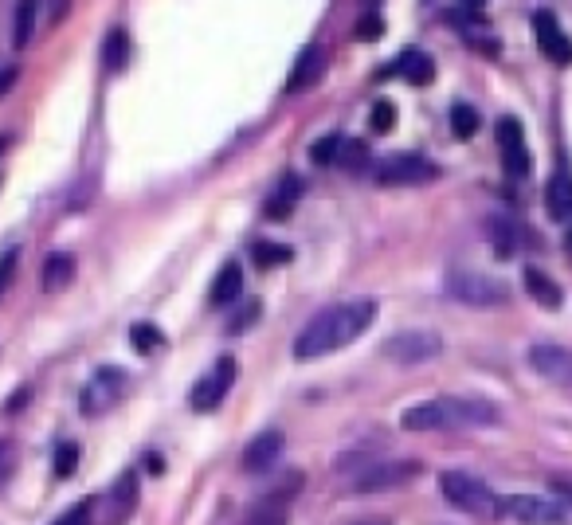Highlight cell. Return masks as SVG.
I'll return each mask as SVG.
<instances>
[{
  "instance_id": "obj_1",
  "label": "cell",
  "mask_w": 572,
  "mask_h": 525,
  "mask_svg": "<svg viewBox=\"0 0 572 525\" xmlns=\"http://www.w3.org/2000/svg\"><path fill=\"white\" fill-rule=\"evenodd\" d=\"M377 314V302L373 298H345V302H334L326 306L318 318H310L302 326V334L294 341V357L298 361H318L326 353H334L341 345L357 341V337L369 330Z\"/></svg>"
},
{
  "instance_id": "obj_2",
  "label": "cell",
  "mask_w": 572,
  "mask_h": 525,
  "mask_svg": "<svg viewBox=\"0 0 572 525\" xmlns=\"http://www.w3.org/2000/svg\"><path fill=\"white\" fill-rule=\"evenodd\" d=\"M502 412L498 404L482 400V396H439L424 400L416 408H408L400 416L404 431H439V428H498Z\"/></svg>"
},
{
  "instance_id": "obj_3",
  "label": "cell",
  "mask_w": 572,
  "mask_h": 525,
  "mask_svg": "<svg viewBox=\"0 0 572 525\" xmlns=\"http://www.w3.org/2000/svg\"><path fill=\"white\" fill-rule=\"evenodd\" d=\"M439 490L443 498L463 510V514H475V518H498V498L490 494V486L482 478L467 475V471H443L439 475Z\"/></svg>"
},
{
  "instance_id": "obj_4",
  "label": "cell",
  "mask_w": 572,
  "mask_h": 525,
  "mask_svg": "<svg viewBox=\"0 0 572 525\" xmlns=\"http://www.w3.org/2000/svg\"><path fill=\"white\" fill-rule=\"evenodd\" d=\"M447 294L451 298H459L463 306H482V310H490V306H502L506 298H510V290L502 279H494V275H482L475 267H455V271H447Z\"/></svg>"
},
{
  "instance_id": "obj_5",
  "label": "cell",
  "mask_w": 572,
  "mask_h": 525,
  "mask_svg": "<svg viewBox=\"0 0 572 525\" xmlns=\"http://www.w3.org/2000/svg\"><path fill=\"white\" fill-rule=\"evenodd\" d=\"M498 518H514L522 525H561L569 518V510L553 498H537V494H510L498 498Z\"/></svg>"
},
{
  "instance_id": "obj_6",
  "label": "cell",
  "mask_w": 572,
  "mask_h": 525,
  "mask_svg": "<svg viewBox=\"0 0 572 525\" xmlns=\"http://www.w3.org/2000/svg\"><path fill=\"white\" fill-rule=\"evenodd\" d=\"M439 353H443V337L431 330H400L381 345V357L396 361V365H424Z\"/></svg>"
},
{
  "instance_id": "obj_7",
  "label": "cell",
  "mask_w": 572,
  "mask_h": 525,
  "mask_svg": "<svg viewBox=\"0 0 572 525\" xmlns=\"http://www.w3.org/2000/svg\"><path fill=\"white\" fill-rule=\"evenodd\" d=\"M435 165L420 153H392V157H381L373 161V177L381 185H428L435 181Z\"/></svg>"
},
{
  "instance_id": "obj_8",
  "label": "cell",
  "mask_w": 572,
  "mask_h": 525,
  "mask_svg": "<svg viewBox=\"0 0 572 525\" xmlns=\"http://www.w3.org/2000/svg\"><path fill=\"white\" fill-rule=\"evenodd\" d=\"M420 475V463H400V459H369V467L361 471V475L353 478L349 486L357 490V494H377V490H396V486H404L408 478Z\"/></svg>"
},
{
  "instance_id": "obj_9",
  "label": "cell",
  "mask_w": 572,
  "mask_h": 525,
  "mask_svg": "<svg viewBox=\"0 0 572 525\" xmlns=\"http://www.w3.org/2000/svg\"><path fill=\"white\" fill-rule=\"evenodd\" d=\"M236 384V361L232 357H220L216 361V369L208 373V377H200V381L192 384L189 392V408L192 412H212L224 396H228V388Z\"/></svg>"
},
{
  "instance_id": "obj_10",
  "label": "cell",
  "mask_w": 572,
  "mask_h": 525,
  "mask_svg": "<svg viewBox=\"0 0 572 525\" xmlns=\"http://www.w3.org/2000/svg\"><path fill=\"white\" fill-rule=\"evenodd\" d=\"M122 392H126V373H118V369H98L95 377L87 381V388H83L79 408H83V416H102V412H110V408L122 400Z\"/></svg>"
},
{
  "instance_id": "obj_11",
  "label": "cell",
  "mask_w": 572,
  "mask_h": 525,
  "mask_svg": "<svg viewBox=\"0 0 572 525\" xmlns=\"http://www.w3.org/2000/svg\"><path fill=\"white\" fill-rule=\"evenodd\" d=\"M533 36H537V48L545 51L553 63L569 67V63H572V40L561 32V20H557L549 8L533 12Z\"/></svg>"
},
{
  "instance_id": "obj_12",
  "label": "cell",
  "mask_w": 572,
  "mask_h": 525,
  "mask_svg": "<svg viewBox=\"0 0 572 525\" xmlns=\"http://www.w3.org/2000/svg\"><path fill=\"white\" fill-rule=\"evenodd\" d=\"M498 149H502L506 173L522 181L529 173V149H525V130L518 118H498Z\"/></svg>"
},
{
  "instance_id": "obj_13",
  "label": "cell",
  "mask_w": 572,
  "mask_h": 525,
  "mask_svg": "<svg viewBox=\"0 0 572 525\" xmlns=\"http://www.w3.org/2000/svg\"><path fill=\"white\" fill-rule=\"evenodd\" d=\"M529 369L541 373L545 381L572 388V353L561 345H533L529 349Z\"/></svg>"
},
{
  "instance_id": "obj_14",
  "label": "cell",
  "mask_w": 572,
  "mask_h": 525,
  "mask_svg": "<svg viewBox=\"0 0 572 525\" xmlns=\"http://www.w3.org/2000/svg\"><path fill=\"white\" fill-rule=\"evenodd\" d=\"M279 455H283V435L279 431H263V435H255L251 443H247V451H243V471H271L275 463H279Z\"/></svg>"
},
{
  "instance_id": "obj_15",
  "label": "cell",
  "mask_w": 572,
  "mask_h": 525,
  "mask_svg": "<svg viewBox=\"0 0 572 525\" xmlns=\"http://www.w3.org/2000/svg\"><path fill=\"white\" fill-rule=\"evenodd\" d=\"M388 75H400V79H408V83H416V87H428L431 79H435V63H431L428 51L408 48V51H400V55L392 59Z\"/></svg>"
},
{
  "instance_id": "obj_16",
  "label": "cell",
  "mask_w": 572,
  "mask_h": 525,
  "mask_svg": "<svg viewBox=\"0 0 572 525\" xmlns=\"http://www.w3.org/2000/svg\"><path fill=\"white\" fill-rule=\"evenodd\" d=\"M322 71H326V51L318 48V44L302 48L298 63H294V71H290V83H286V91H306V87H314V83L322 79Z\"/></svg>"
},
{
  "instance_id": "obj_17",
  "label": "cell",
  "mask_w": 572,
  "mask_h": 525,
  "mask_svg": "<svg viewBox=\"0 0 572 525\" xmlns=\"http://www.w3.org/2000/svg\"><path fill=\"white\" fill-rule=\"evenodd\" d=\"M545 204H549V216H553V220H561V224H569L572 220V173L569 169H557V173H553V181H549V189H545Z\"/></svg>"
},
{
  "instance_id": "obj_18",
  "label": "cell",
  "mask_w": 572,
  "mask_h": 525,
  "mask_svg": "<svg viewBox=\"0 0 572 525\" xmlns=\"http://www.w3.org/2000/svg\"><path fill=\"white\" fill-rule=\"evenodd\" d=\"M239 294H243V271H239V263H224V271L212 279L208 302L212 306H232Z\"/></svg>"
},
{
  "instance_id": "obj_19",
  "label": "cell",
  "mask_w": 572,
  "mask_h": 525,
  "mask_svg": "<svg viewBox=\"0 0 572 525\" xmlns=\"http://www.w3.org/2000/svg\"><path fill=\"white\" fill-rule=\"evenodd\" d=\"M522 283H525V290H529V298H533V302H541L545 310H557V306H561V298H565L561 287H557L545 271H537V267H525Z\"/></svg>"
},
{
  "instance_id": "obj_20",
  "label": "cell",
  "mask_w": 572,
  "mask_h": 525,
  "mask_svg": "<svg viewBox=\"0 0 572 525\" xmlns=\"http://www.w3.org/2000/svg\"><path fill=\"white\" fill-rule=\"evenodd\" d=\"M71 279H75V259H71L67 251H55V255L44 259V290H48V294L67 290Z\"/></svg>"
},
{
  "instance_id": "obj_21",
  "label": "cell",
  "mask_w": 572,
  "mask_h": 525,
  "mask_svg": "<svg viewBox=\"0 0 572 525\" xmlns=\"http://www.w3.org/2000/svg\"><path fill=\"white\" fill-rule=\"evenodd\" d=\"M298 196H302V181H298V177H286L283 185H279V192L267 200V216H271V220H283V216H290Z\"/></svg>"
},
{
  "instance_id": "obj_22",
  "label": "cell",
  "mask_w": 572,
  "mask_h": 525,
  "mask_svg": "<svg viewBox=\"0 0 572 525\" xmlns=\"http://www.w3.org/2000/svg\"><path fill=\"white\" fill-rule=\"evenodd\" d=\"M334 165L349 169V173H357V169H369V165H373V157H369V145L357 142V138H341Z\"/></svg>"
},
{
  "instance_id": "obj_23",
  "label": "cell",
  "mask_w": 572,
  "mask_h": 525,
  "mask_svg": "<svg viewBox=\"0 0 572 525\" xmlns=\"http://www.w3.org/2000/svg\"><path fill=\"white\" fill-rule=\"evenodd\" d=\"M126 59H130V36H126L122 28H114V32L106 36L102 63H106V71H122V67H126Z\"/></svg>"
},
{
  "instance_id": "obj_24",
  "label": "cell",
  "mask_w": 572,
  "mask_h": 525,
  "mask_svg": "<svg viewBox=\"0 0 572 525\" xmlns=\"http://www.w3.org/2000/svg\"><path fill=\"white\" fill-rule=\"evenodd\" d=\"M478 126H482V118H478L475 106H467V102H459V106H451V134L459 138V142H467V138H475Z\"/></svg>"
},
{
  "instance_id": "obj_25",
  "label": "cell",
  "mask_w": 572,
  "mask_h": 525,
  "mask_svg": "<svg viewBox=\"0 0 572 525\" xmlns=\"http://www.w3.org/2000/svg\"><path fill=\"white\" fill-rule=\"evenodd\" d=\"M251 255H255V263H259V267H283V263L294 259V251H290L286 243H263V239L251 247Z\"/></svg>"
},
{
  "instance_id": "obj_26",
  "label": "cell",
  "mask_w": 572,
  "mask_h": 525,
  "mask_svg": "<svg viewBox=\"0 0 572 525\" xmlns=\"http://www.w3.org/2000/svg\"><path fill=\"white\" fill-rule=\"evenodd\" d=\"M130 345H134L138 353H153V349H161V345H165V337H161L157 326L142 322V326H134V330H130Z\"/></svg>"
},
{
  "instance_id": "obj_27",
  "label": "cell",
  "mask_w": 572,
  "mask_h": 525,
  "mask_svg": "<svg viewBox=\"0 0 572 525\" xmlns=\"http://www.w3.org/2000/svg\"><path fill=\"white\" fill-rule=\"evenodd\" d=\"M247 525H286V506H283V502L263 498V502L255 506V514H251V522H247Z\"/></svg>"
},
{
  "instance_id": "obj_28",
  "label": "cell",
  "mask_w": 572,
  "mask_h": 525,
  "mask_svg": "<svg viewBox=\"0 0 572 525\" xmlns=\"http://www.w3.org/2000/svg\"><path fill=\"white\" fill-rule=\"evenodd\" d=\"M79 471V443H63L55 451V478H71Z\"/></svg>"
},
{
  "instance_id": "obj_29",
  "label": "cell",
  "mask_w": 572,
  "mask_h": 525,
  "mask_svg": "<svg viewBox=\"0 0 572 525\" xmlns=\"http://www.w3.org/2000/svg\"><path fill=\"white\" fill-rule=\"evenodd\" d=\"M32 20H36V4H20V8H16V36H12V44H16V48H28Z\"/></svg>"
},
{
  "instance_id": "obj_30",
  "label": "cell",
  "mask_w": 572,
  "mask_h": 525,
  "mask_svg": "<svg viewBox=\"0 0 572 525\" xmlns=\"http://www.w3.org/2000/svg\"><path fill=\"white\" fill-rule=\"evenodd\" d=\"M369 126H373L377 134H388V130L396 126V106H392V102H377L373 114H369Z\"/></svg>"
},
{
  "instance_id": "obj_31",
  "label": "cell",
  "mask_w": 572,
  "mask_h": 525,
  "mask_svg": "<svg viewBox=\"0 0 572 525\" xmlns=\"http://www.w3.org/2000/svg\"><path fill=\"white\" fill-rule=\"evenodd\" d=\"M490 228L498 232V239H494V251H498V255H514L518 239H514V228H510V220H494Z\"/></svg>"
},
{
  "instance_id": "obj_32",
  "label": "cell",
  "mask_w": 572,
  "mask_h": 525,
  "mask_svg": "<svg viewBox=\"0 0 572 525\" xmlns=\"http://www.w3.org/2000/svg\"><path fill=\"white\" fill-rule=\"evenodd\" d=\"M357 40H381L384 36V20L377 16V12H369V16H361L357 20V32H353Z\"/></svg>"
},
{
  "instance_id": "obj_33",
  "label": "cell",
  "mask_w": 572,
  "mask_h": 525,
  "mask_svg": "<svg viewBox=\"0 0 572 525\" xmlns=\"http://www.w3.org/2000/svg\"><path fill=\"white\" fill-rule=\"evenodd\" d=\"M337 145H341V138H337V134H330V138H322V142L310 149V157H314L318 165H334V161H337Z\"/></svg>"
},
{
  "instance_id": "obj_34",
  "label": "cell",
  "mask_w": 572,
  "mask_h": 525,
  "mask_svg": "<svg viewBox=\"0 0 572 525\" xmlns=\"http://www.w3.org/2000/svg\"><path fill=\"white\" fill-rule=\"evenodd\" d=\"M259 314H263L259 298H255V302H247V306L236 314V322H232V334H247V326H255V322H259Z\"/></svg>"
},
{
  "instance_id": "obj_35",
  "label": "cell",
  "mask_w": 572,
  "mask_h": 525,
  "mask_svg": "<svg viewBox=\"0 0 572 525\" xmlns=\"http://www.w3.org/2000/svg\"><path fill=\"white\" fill-rule=\"evenodd\" d=\"M16 259H20V251H16V247H8V251L0 255V294L8 290L12 275H16Z\"/></svg>"
},
{
  "instance_id": "obj_36",
  "label": "cell",
  "mask_w": 572,
  "mask_h": 525,
  "mask_svg": "<svg viewBox=\"0 0 572 525\" xmlns=\"http://www.w3.org/2000/svg\"><path fill=\"white\" fill-rule=\"evenodd\" d=\"M59 525H91V502H79L71 514H63Z\"/></svg>"
},
{
  "instance_id": "obj_37",
  "label": "cell",
  "mask_w": 572,
  "mask_h": 525,
  "mask_svg": "<svg viewBox=\"0 0 572 525\" xmlns=\"http://www.w3.org/2000/svg\"><path fill=\"white\" fill-rule=\"evenodd\" d=\"M12 83H16V67H4V71H0V98L12 91Z\"/></svg>"
}]
</instances>
